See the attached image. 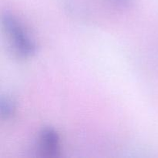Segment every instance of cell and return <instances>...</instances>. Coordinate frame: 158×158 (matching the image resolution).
Instances as JSON below:
<instances>
[{
	"instance_id": "cell-1",
	"label": "cell",
	"mask_w": 158,
	"mask_h": 158,
	"mask_svg": "<svg viewBox=\"0 0 158 158\" xmlns=\"http://www.w3.org/2000/svg\"><path fill=\"white\" fill-rule=\"evenodd\" d=\"M2 24L17 54L22 57H30L35 54L36 50L35 43L13 15L5 13L2 16Z\"/></svg>"
},
{
	"instance_id": "cell-2",
	"label": "cell",
	"mask_w": 158,
	"mask_h": 158,
	"mask_svg": "<svg viewBox=\"0 0 158 158\" xmlns=\"http://www.w3.org/2000/svg\"><path fill=\"white\" fill-rule=\"evenodd\" d=\"M38 146L40 153L43 157H58L60 152L59 134L52 128H43L39 135Z\"/></svg>"
},
{
	"instance_id": "cell-3",
	"label": "cell",
	"mask_w": 158,
	"mask_h": 158,
	"mask_svg": "<svg viewBox=\"0 0 158 158\" xmlns=\"http://www.w3.org/2000/svg\"><path fill=\"white\" fill-rule=\"evenodd\" d=\"M15 110V102L13 98L4 96L0 100V114L3 118H9L13 115Z\"/></svg>"
},
{
	"instance_id": "cell-4",
	"label": "cell",
	"mask_w": 158,
	"mask_h": 158,
	"mask_svg": "<svg viewBox=\"0 0 158 158\" xmlns=\"http://www.w3.org/2000/svg\"><path fill=\"white\" fill-rule=\"evenodd\" d=\"M114 6L122 9H127L133 5L132 0H109Z\"/></svg>"
}]
</instances>
